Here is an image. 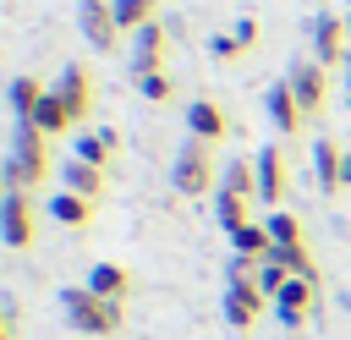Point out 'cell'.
<instances>
[{
	"instance_id": "cell-15",
	"label": "cell",
	"mask_w": 351,
	"mask_h": 340,
	"mask_svg": "<svg viewBox=\"0 0 351 340\" xmlns=\"http://www.w3.org/2000/svg\"><path fill=\"white\" fill-rule=\"evenodd\" d=\"M55 175H60V186H66V192H77V197H93V203H99V192H104V170H99V165H88V159H77V154H71Z\"/></svg>"
},
{
	"instance_id": "cell-6",
	"label": "cell",
	"mask_w": 351,
	"mask_h": 340,
	"mask_svg": "<svg viewBox=\"0 0 351 340\" xmlns=\"http://www.w3.org/2000/svg\"><path fill=\"white\" fill-rule=\"evenodd\" d=\"M77 27H82V38H88L99 55H115V49H121L115 0H82V5H77Z\"/></svg>"
},
{
	"instance_id": "cell-19",
	"label": "cell",
	"mask_w": 351,
	"mask_h": 340,
	"mask_svg": "<svg viewBox=\"0 0 351 340\" xmlns=\"http://www.w3.org/2000/svg\"><path fill=\"white\" fill-rule=\"evenodd\" d=\"M44 93H49V88H44L38 77L16 71V77H11V93H5V99H11V115H16V121H33V110L44 104Z\"/></svg>"
},
{
	"instance_id": "cell-18",
	"label": "cell",
	"mask_w": 351,
	"mask_h": 340,
	"mask_svg": "<svg viewBox=\"0 0 351 340\" xmlns=\"http://www.w3.org/2000/svg\"><path fill=\"white\" fill-rule=\"evenodd\" d=\"M49 219H60L66 230H82V225H93V197H77V192H55L49 197Z\"/></svg>"
},
{
	"instance_id": "cell-20",
	"label": "cell",
	"mask_w": 351,
	"mask_h": 340,
	"mask_svg": "<svg viewBox=\"0 0 351 340\" xmlns=\"http://www.w3.org/2000/svg\"><path fill=\"white\" fill-rule=\"evenodd\" d=\"M214 219H219V230L225 236H236L241 225H252V197H236V192H214Z\"/></svg>"
},
{
	"instance_id": "cell-35",
	"label": "cell",
	"mask_w": 351,
	"mask_h": 340,
	"mask_svg": "<svg viewBox=\"0 0 351 340\" xmlns=\"http://www.w3.org/2000/svg\"><path fill=\"white\" fill-rule=\"evenodd\" d=\"M346 33H351V16H346Z\"/></svg>"
},
{
	"instance_id": "cell-28",
	"label": "cell",
	"mask_w": 351,
	"mask_h": 340,
	"mask_svg": "<svg viewBox=\"0 0 351 340\" xmlns=\"http://www.w3.org/2000/svg\"><path fill=\"white\" fill-rule=\"evenodd\" d=\"M274 258L296 274V280H318V263H313V247H274Z\"/></svg>"
},
{
	"instance_id": "cell-31",
	"label": "cell",
	"mask_w": 351,
	"mask_h": 340,
	"mask_svg": "<svg viewBox=\"0 0 351 340\" xmlns=\"http://www.w3.org/2000/svg\"><path fill=\"white\" fill-rule=\"evenodd\" d=\"M230 33H236V38H241V44L252 49V44H258V16H241V22L230 27Z\"/></svg>"
},
{
	"instance_id": "cell-8",
	"label": "cell",
	"mask_w": 351,
	"mask_h": 340,
	"mask_svg": "<svg viewBox=\"0 0 351 340\" xmlns=\"http://www.w3.org/2000/svg\"><path fill=\"white\" fill-rule=\"evenodd\" d=\"M307 44H313V60H318V66H335V60H346V55H351L346 16H335V11H318V16H313V33H307Z\"/></svg>"
},
{
	"instance_id": "cell-11",
	"label": "cell",
	"mask_w": 351,
	"mask_h": 340,
	"mask_svg": "<svg viewBox=\"0 0 351 340\" xmlns=\"http://www.w3.org/2000/svg\"><path fill=\"white\" fill-rule=\"evenodd\" d=\"M313 313H318V280H291V285L274 296V318H280L285 329H302Z\"/></svg>"
},
{
	"instance_id": "cell-29",
	"label": "cell",
	"mask_w": 351,
	"mask_h": 340,
	"mask_svg": "<svg viewBox=\"0 0 351 340\" xmlns=\"http://www.w3.org/2000/svg\"><path fill=\"white\" fill-rule=\"evenodd\" d=\"M137 82V93L148 99V104H165V99H176V82H170V71H148V77H132Z\"/></svg>"
},
{
	"instance_id": "cell-27",
	"label": "cell",
	"mask_w": 351,
	"mask_h": 340,
	"mask_svg": "<svg viewBox=\"0 0 351 340\" xmlns=\"http://www.w3.org/2000/svg\"><path fill=\"white\" fill-rule=\"evenodd\" d=\"M291 280H296V274H291V269H285V263H280V258H274V252H269V258H263V263H258V291H263V296H269V302H274V296H280V291H285V285H291Z\"/></svg>"
},
{
	"instance_id": "cell-23",
	"label": "cell",
	"mask_w": 351,
	"mask_h": 340,
	"mask_svg": "<svg viewBox=\"0 0 351 340\" xmlns=\"http://www.w3.org/2000/svg\"><path fill=\"white\" fill-rule=\"evenodd\" d=\"M230 247H236V258H258V263H263V258L274 252V236H269L263 219H252V225H241V230L230 236Z\"/></svg>"
},
{
	"instance_id": "cell-14",
	"label": "cell",
	"mask_w": 351,
	"mask_h": 340,
	"mask_svg": "<svg viewBox=\"0 0 351 340\" xmlns=\"http://www.w3.org/2000/svg\"><path fill=\"white\" fill-rule=\"evenodd\" d=\"M263 104H269V121H274V132H285V137H296V132L307 126V115H302V104H296V93H291V82H274V88L263 93Z\"/></svg>"
},
{
	"instance_id": "cell-1",
	"label": "cell",
	"mask_w": 351,
	"mask_h": 340,
	"mask_svg": "<svg viewBox=\"0 0 351 340\" xmlns=\"http://www.w3.org/2000/svg\"><path fill=\"white\" fill-rule=\"evenodd\" d=\"M5 192H33V186H44L49 175H55V165H49V137L33 126V121H16V132H11V154H5Z\"/></svg>"
},
{
	"instance_id": "cell-12",
	"label": "cell",
	"mask_w": 351,
	"mask_h": 340,
	"mask_svg": "<svg viewBox=\"0 0 351 340\" xmlns=\"http://www.w3.org/2000/svg\"><path fill=\"white\" fill-rule=\"evenodd\" d=\"M313 186H318L324 197H335V192L346 186V148H340L335 137H318V143H313Z\"/></svg>"
},
{
	"instance_id": "cell-21",
	"label": "cell",
	"mask_w": 351,
	"mask_h": 340,
	"mask_svg": "<svg viewBox=\"0 0 351 340\" xmlns=\"http://www.w3.org/2000/svg\"><path fill=\"white\" fill-rule=\"evenodd\" d=\"M33 126H38L44 137H60V132H71L77 121H71V110H66V99H60V93L49 88V93H44V104L33 110Z\"/></svg>"
},
{
	"instance_id": "cell-16",
	"label": "cell",
	"mask_w": 351,
	"mask_h": 340,
	"mask_svg": "<svg viewBox=\"0 0 351 340\" xmlns=\"http://www.w3.org/2000/svg\"><path fill=\"white\" fill-rule=\"evenodd\" d=\"M258 197L269 208H280V197H285V154L280 148H263L258 154Z\"/></svg>"
},
{
	"instance_id": "cell-17",
	"label": "cell",
	"mask_w": 351,
	"mask_h": 340,
	"mask_svg": "<svg viewBox=\"0 0 351 340\" xmlns=\"http://www.w3.org/2000/svg\"><path fill=\"white\" fill-rule=\"evenodd\" d=\"M88 291L104 296V302H121V307H126V296H132V274H126L121 263H93V269H88Z\"/></svg>"
},
{
	"instance_id": "cell-13",
	"label": "cell",
	"mask_w": 351,
	"mask_h": 340,
	"mask_svg": "<svg viewBox=\"0 0 351 340\" xmlns=\"http://www.w3.org/2000/svg\"><path fill=\"white\" fill-rule=\"evenodd\" d=\"M186 132H192L197 143H225V137H230V115H225L214 99H192V104H186Z\"/></svg>"
},
{
	"instance_id": "cell-5",
	"label": "cell",
	"mask_w": 351,
	"mask_h": 340,
	"mask_svg": "<svg viewBox=\"0 0 351 340\" xmlns=\"http://www.w3.org/2000/svg\"><path fill=\"white\" fill-rule=\"evenodd\" d=\"M285 82H291V93H296V104H302L307 121L324 115V104H329V66H318L313 55H302V60H291Z\"/></svg>"
},
{
	"instance_id": "cell-9",
	"label": "cell",
	"mask_w": 351,
	"mask_h": 340,
	"mask_svg": "<svg viewBox=\"0 0 351 340\" xmlns=\"http://www.w3.org/2000/svg\"><path fill=\"white\" fill-rule=\"evenodd\" d=\"M55 93L66 99V110H71V121L82 126L88 115H93V99H99V82H93V71L82 66V60H71L60 77H55Z\"/></svg>"
},
{
	"instance_id": "cell-7",
	"label": "cell",
	"mask_w": 351,
	"mask_h": 340,
	"mask_svg": "<svg viewBox=\"0 0 351 340\" xmlns=\"http://www.w3.org/2000/svg\"><path fill=\"white\" fill-rule=\"evenodd\" d=\"M269 307H274V302L258 291V280H225V324H230V329L247 335Z\"/></svg>"
},
{
	"instance_id": "cell-2",
	"label": "cell",
	"mask_w": 351,
	"mask_h": 340,
	"mask_svg": "<svg viewBox=\"0 0 351 340\" xmlns=\"http://www.w3.org/2000/svg\"><path fill=\"white\" fill-rule=\"evenodd\" d=\"M60 313H66V324L77 335H93V340H104V335L121 329V302H104L88 285H66L60 291Z\"/></svg>"
},
{
	"instance_id": "cell-22",
	"label": "cell",
	"mask_w": 351,
	"mask_h": 340,
	"mask_svg": "<svg viewBox=\"0 0 351 340\" xmlns=\"http://www.w3.org/2000/svg\"><path fill=\"white\" fill-rule=\"evenodd\" d=\"M115 148H121V137H115L110 126H104V132H82V137H77V159H88V165H99V170H110Z\"/></svg>"
},
{
	"instance_id": "cell-34",
	"label": "cell",
	"mask_w": 351,
	"mask_h": 340,
	"mask_svg": "<svg viewBox=\"0 0 351 340\" xmlns=\"http://www.w3.org/2000/svg\"><path fill=\"white\" fill-rule=\"evenodd\" d=\"M346 186H351V148H346Z\"/></svg>"
},
{
	"instance_id": "cell-30",
	"label": "cell",
	"mask_w": 351,
	"mask_h": 340,
	"mask_svg": "<svg viewBox=\"0 0 351 340\" xmlns=\"http://www.w3.org/2000/svg\"><path fill=\"white\" fill-rule=\"evenodd\" d=\"M208 55H214V60H241L247 44H241L236 33H214V38H208Z\"/></svg>"
},
{
	"instance_id": "cell-25",
	"label": "cell",
	"mask_w": 351,
	"mask_h": 340,
	"mask_svg": "<svg viewBox=\"0 0 351 340\" xmlns=\"http://www.w3.org/2000/svg\"><path fill=\"white\" fill-rule=\"evenodd\" d=\"M263 225H269L274 247H307V225H302V219H296L291 208H274V214H269Z\"/></svg>"
},
{
	"instance_id": "cell-4",
	"label": "cell",
	"mask_w": 351,
	"mask_h": 340,
	"mask_svg": "<svg viewBox=\"0 0 351 340\" xmlns=\"http://www.w3.org/2000/svg\"><path fill=\"white\" fill-rule=\"evenodd\" d=\"M33 236H38V203H33V192H5L0 197V241L11 252H27Z\"/></svg>"
},
{
	"instance_id": "cell-3",
	"label": "cell",
	"mask_w": 351,
	"mask_h": 340,
	"mask_svg": "<svg viewBox=\"0 0 351 340\" xmlns=\"http://www.w3.org/2000/svg\"><path fill=\"white\" fill-rule=\"evenodd\" d=\"M214 175H219V165H214L208 143L186 137V143L176 148V159H170V186H176L181 197H203V192H214Z\"/></svg>"
},
{
	"instance_id": "cell-26",
	"label": "cell",
	"mask_w": 351,
	"mask_h": 340,
	"mask_svg": "<svg viewBox=\"0 0 351 340\" xmlns=\"http://www.w3.org/2000/svg\"><path fill=\"white\" fill-rule=\"evenodd\" d=\"M154 11H159V0H115V22H121V33H137V27L159 22Z\"/></svg>"
},
{
	"instance_id": "cell-33",
	"label": "cell",
	"mask_w": 351,
	"mask_h": 340,
	"mask_svg": "<svg viewBox=\"0 0 351 340\" xmlns=\"http://www.w3.org/2000/svg\"><path fill=\"white\" fill-rule=\"evenodd\" d=\"M346 93H351V55H346Z\"/></svg>"
},
{
	"instance_id": "cell-32",
	"label": "cell",
	"mask_w": 351,
	"mask_h": 340,
	"mask_svg": "<svg viewBox=\"0 0 351 340\" xmlns=\"http://www.w3.org/2000/svg\"><path fill=\"white\" fill-rule=\"evenodd\" d=\"M0 340H16V307L0 313Z\"/></svg>"
},
{
	"instance_id": "cell-24",
	"label": "cell",
	"mask_w": 351,
	"mask_h": 340,
	"mask_svg": "<svg viewBox=\"0 0 351 340\" xmlns=\"http://www.w3.org/2000/svg\"><path fill=\"white\" fill-rule=\"evenodd\" d=\"M219 186L236 192V197H258V159H230L219 170Z\"/></svg>"
},
{
	"instance_id": "cell-10",
	"label": "cell",
	"mask_w": 351,
	"mask_h": 340,
	"mask_svg": "<svg viewBox=\"0 0 351 340\" xmlns=\"http://www.w3.org/2000/svg\"><path fill=\"white\" fill-rule=\"evenodd\" d=\"M165 55H170V33H165V22H148V27L132 33V77L165 71Z\"/></svg>"
}]
</instances>
